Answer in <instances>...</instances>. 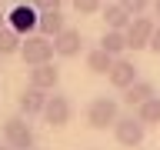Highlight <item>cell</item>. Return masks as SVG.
I'll use <instances>...</instances> for the list:
<instances>
[{
  "instance_id": "obj_1",
  "label": "cell",
  "mask_w": 160,
  "mask_h": 150,
  "mask_svg": "<svg viewBox=\"0 0 160 150\" xmlns=\"http://www.w3.org/2000/svg\"><path fill=\"white\" fill-rule=\"evenodd\" d=\"M120 120V103L117 97H93L87 103V123L93 130H113V123Z\"/></svg>"
},
{
  "instance_id": "obj_2",
  "label": "cell",
  "mask_w": 160,
  "mask_h": 150,
  "mask_svg": "<svg viewBox=\"0 0 160 150\" xmlns=\"http://www.w3.org/2000/svg\"><path fill=\"white\" fill-rule=\"evenodd\" d=\"M27 120L30 117H23V113L3 120V143H7L10 150H30L33 147V130H30Z\"/></svg>"
},
{
  "instance_id": "obj_3",
  "label": "cell",
  "mask_w": 160,
  "mask_h": 150,
  "mask_svg": "<svg viewBox=\"0 0 160 150\" xmlns=\"http://www.w3.org/2000/svg\"><path fill=\"white\" fill-rule=\"evenodd\" d=\"M113 137H117L120 147H140L143 143V137H147V123L137 117V113H123V117L113 123Z\"/></svg>"
},
{
  "instance_id": "obj_4",
  "label": "cell",
  "mask_w": 160,
  "mask_h": 150,
  "mask_svg": "<svg viewBox=\"0 0 160 150\" xmlns=\"http://www.w3.org/2000/svg\"><path fill=\"white\" fill-rule=\"evenodd\" d=\"M53 40L50 37H40V33H33V37L23 40V47H20V57H23V63L27 67H40V63H53Z\"/></svg>"
},
{
  "instance_id": "obj_5",
  "label": "cell",
  "mask_w": 160,
  "mask_h": 150,
  "mask_svg": "<svg viewBox=\"0 0 160 150\" xmlns=\"http://www.w3.org/2000/svg\"><path fill=\"white\" fill-rule=\"evenodd\" d=\"M153 30H157V20H153V17H147V13L133 17V20H130V27L123 30V33H127L130 50H147V47H150V37H153Z\"/></svg>"
},
{
  "instance_id": "obj_6",
  "label": "cell",
  "mask_w": 160,
  "mask_h": 150,
  "mask_svg": "<svg viewBox=\"0 0 160 150\" xmlns=\"http://www.w3.org/2000/svg\"><path fill=\"white\" fill-rule=\"evenodd\" d=\"M43 123L47 127H67L70 117H73V103H70V97H63V93H53V97H47V107H43Z\"/></svg>"
},
{
  "instance_id": "obj_7",
  "label": "cell",
  "mask_w": 160,
  "mask_h": 150,
  "mask_svg": "<svg viewBox=\"0 0 160 150\" xmlns=\"http://www.w3.org/2000/svg\"><path fill=\"white\" fill-rule=\"evenodd\" d=\"M107 80H110V87H113V90L123 93L130 83H137V80H140L137 77V63H133L130 57H117V60H113V67H110V73H107Z\"/></svg>"
},
{
  "instance_id": "obj_8",
  "label": "cell",
  "mask_w": 160,
  "mask_h": 150,
  "mask_svg": "<svg viewBox=\"0 0 160 150\" xmlns=\"http://www.w3.org/2000/svg\"><path fill=\"white\" fill-rule=\"evenodd\" d=\"M37 20H40V13L33 10V3H17V7L7 13V23L17 30L20 37L30 33V30H37Z\"/></svg>"
},
{
  "instance_id": "obj_9",
  "label": "cell",
  "mask_w": 160,
  "mask_h": 150,
  "mask_svg": "<svg viewBox=\"0 0 160 150\" xmlns=\"http://www.w3.org/2000/svg\"><path fill=\"white\" fill-rule=\"evenodd\" d=\"M53 50H57V57H77L80 50H83V37H80V30L77 27H67V30H60L57 37H53Z\"/></svg>"
},
{
  "instance_id": "obj_10",
  "label": "cell",
  "mask_w": 160,
  "mask_h": 150,
  "mask_svg": "<svg viewBox=\"0 0 160 150\" xmlns=\"http://www.w3.org/2000/svg\"><path fill=\"white\" fill-rule=\"evenodd\" d=\"M100 17H103V23H107V30H127L130 20H133V13H130L120 0H110V3H103V10H100Z\"/></svg>"
},
{
  "instance_id": "obj_11",
  "label": "cell",
  "mask_w": 160,
  "mask_h": 150,
  "mask_svg": "<svg viewBox=\"0 0 160 150\" xmlns=\"http://www.w3.org/2000/svg\"><path fill=\"white\" fill-rule=\"evenodd\" d=\"M57 83H60V70L53 67V63L30 67V83H27V87H37V90H43V93H50Z\"/></svg>"
},
{
  "instance_id": "obj_12",
  "label": "cell",
  "mask_w": 160,
  "mask_h": 150,
  "mask_svg": "<svg viewBox=\"0 0 160 150\" xmlns=\"http://www.w3.org/2000/svg\"><path fill=\"white\" fill-rule=\"evenodd\" d=\"M17 107H20V113H23V117H40V113H43V107H47V93H43V90H37V87H27V90L17 97Z\"/></svg>"
},
{
  "instance_id": "obj_13",
  "label": "cell",
  "mask_w": 160,
  "mask_h": 150,
  "mask_svg": "<svg viewBox=\"0 0 160 150\" xmlns=\"http://www.w3.org/2000/svg\"><path fill=\"white\" fill-rule=\"evenodd\" d=\"M150 97H157V90H153V83H150V80H137V83H130L127 90H123V103H127L130 110H137L140 103H147Z\"/></svg>"
},
{
  "instance_id": "obj_14",
  "label": "cell",
  "mask_w": 160,
  "mask_h": 150,
  "mask_svg": "<svg viewBox=\"0 0 160 150\" xmlns=\"http://www.w3.org/2000/svg\"><path fill=\"white\" fill-rule=\"evenodd\" d=\"M60 30H67V20H63V13L60 10H47V13H40V20H37V33L40 37H57Z\"/></svg>"
},
{
  "instance_id": "obj_15",
  "label": "cell",
  "mask_w": 160,
  "mask_h": 150,
  "mask_svg": "<svg viewBox=\"0 0 160 150\" xmlns=\"http://www.w3.org/2000/svg\"><path fill=\"white\" fill-rule=\"evenodd\" d=\"M83 60H87V70H90V73H97V77H107L117 57H110L103 47H93V50H87V57H83Z\"/></svg>"
},
{
  "instance_id": "obj_16",
  "label": "cell",
  "mask_w": 160,
  "mask_h": 150,
  "mask_svg": "<svg viewBox=\"0 0 160 150\" xmlns=\"http://www.w3.org/2000/svg\"><path fill=\"white\" fill-rule=\"evenodd\" d=\"M100 47L107 50L110 57H123V53L130 50V43H127V33H123V30H103Z\"/></svg>"
},
{
  "instance_id": "obj_17",
  "label": "cell",
  "mask_w": 160,
  "mask_h": 150,
  "mask_svg": "<svg viewBox=\"0 0 160 150\" xmlns=\"http://www.w3.org/2000/svg\"><path fill=\"white\" fill-rule=\"evenodd\" d=\"M20 47H23V37H20L17 30L10 27H3L0 30V57H10V53H20Z\"/></svg>"
},
{
  "instance_id": "obj_18",
  "label": "cell",
  "mask_w": 160,
  "mask_h": 150,
  "mask_svg": "<svg viewBox=\"0 0 160 150\" xmlns=\"http://www.w3.org/2000/svg\"><path fill=\"white\" fill-rule=\"evenodd\" d=\"M133 113H137L147 127H160V97H150L147 103H140Z\"/></svg>"
},
{
  "instance_id": "obj_19",
  "label": "cell",
  "mask_w": 160,
  "mask_h": 150,
  "mask_svg": "<svg viewBox=\"0 0 160 150\" xmlns=\"http://www.w3.org/2000/svg\"><path fill=\"white\" fill-rule=\"evenodd\" d=\"M73 3V10L77 13H83V17H90V13H100L103 10V0H70Z\"/></svg>"
},
{
  "instance_id": "obj_20",
  "label": "cell",
  "mask_w": 160,
  "mask_h": 150,
  "mask_svg": "<svg viewBox=\"0 0 160 150\" xmlns=\"http://www.w3.org/2000/svg\"><path fill=\"white\" fill-rule=\"evenodd\" d=\"M120 3H123L133 17H140V13H147V10H150V0H120Z\"/></svg>"
},
{
  "instance_id": "obj_21",
  "label": "cell",
  "mask_w": 160,
  "mask_h": 150,
  "mask_svg": "<svg viewBox=\"0 0 160 150\" xmlns=\"http://www.w3.org/2000/svg\"><path fill=\"white\" fill-rule=\"evenodd\" d=\"M63 0H33V10L37 13H47V10H60Z\"/></svg>"
},
{
  "instance_id": "obj_22",
  "label": "cell",
  "mask_w": 160,
  "mask_h": 150,
  "mask_svg": "<svg viewBox=\"0 0 160 150\" xmlns=\"http://www.w3.org/2000/svg\"><path fill=\"white\" fill-rule=\"evenodd\" d=\"M150 53H157V57H160V23H157V30H153V37H150Z\"/></svg>"
},
{
  "instance_id": "obj_23",
  "label": "cell",
  "mask_w": 160,
  "mask_h": 150,
  "mask_svg": "<svg viewBox=\"0 0 160 150\" xmlns=\"http://www.w3.org/2000/svg\"><path fill=\"white\" fill-rule=\"evenodd\" d=\"M153 17H160V0H153ZM160 23V20H157Z\"/></svg>"
},
{
  "instance_id": "obj_24",
  "label": "cell",
  "mask_w": 160,
  "mask_h": 150,
  "mask_svg": "<svg viewBox=\"0 0 160 150\" xmlns=\"http://www.w3.org/2000/svg\"><path fill=\"white\" fill-rule=\"evenodd\" d=\"M3 27H7V13H0V30H3Z\"/></svg>"
},
{
  "instance_id": "obj_25",
  "label": "cell",
  "mask_w": 160,
  "mask_h": 150,
  "mask_svg": "<svg viewBox=\"0 0 160 150\" xmlns=\"http://www.w3.org/2000/svg\"><path fill=\"white\" fill-rule=\"evenodd\" d=\"M17 3H33V0H17Z\"/></svg>"
},
{
  "instance_id": "obj_26",
  "label": "cell",
  "mask_w": 160,
  "mask_h": 150,
  "mask_svg": "<svg viewBox=\"0 0 160 150\" xmlns=\"http://www.w3.org/2000/svg\"><path fill=\"white\" fill-rule=\"evenodd\" d=\"M0 150H10V147H0Z\"/></svg>"
},
{
  "instance_id": "obj_27",
  "label": "cell",
  "mask_w": 160,
  "mask_h": 150,
  "mask_svg": "<svg viewBox=\"0 0 160 150\" xmlns=\"http://www.w3.org/2000/svg\"><path fill=\"white\" fill-rule=\"evenodd\" d=\"M30 150H33V147H30Z\"/></svg>"
}]
</instances>
